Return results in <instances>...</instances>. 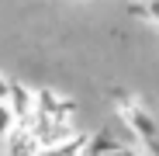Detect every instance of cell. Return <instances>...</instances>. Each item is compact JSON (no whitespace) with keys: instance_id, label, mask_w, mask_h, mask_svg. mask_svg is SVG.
Returning a JSON list of instances; mask_svg holds the SVG:
<instances>
[{"instance_id":"277c9868","label":"cell","mask_w":159,"mask_h":156,"mask_svg":"<svg viewBox=\"0 0 159 156\" xmlns=\"http://www.w3.org/2000/svg\"><path fill=\"white\" fill-rule=\"evenodd\" d=\"M97 156H142V153H139V146H135V142H121V146L104 149V153H97Z\"/></svg>"},{"instance_id":"8992f818","label":"cell","mask_w":159,"mask_h":156,"mask_svg":"<svg viewBox=\"0 0 159 156\" xmlns=\"http://www.w3.org/2000/svg\"><path fill=\"white\" fill-rule=\"evenodd\" d=\"M7 94H11V80L0 73V101H7Z\"/></svg>"},{"instance_id":"6da1fadb","label":"cell","mask_w":159,"mask_h":156,"mask_svg":"<svg viewBox=\"0 0 159 156\" xmlns=\"http://www.w3.org/2000/svg\"><path fill=\"white\" fill-rule=\"evenodd\" d=\"M42 149L45 146L31 128V121H17L4 139V156H42Z\"/></svg>"},{"instance_id":"7a4b0ae2","label":"cell","mask_w":159,"mask_h":156,"mask_svg":"<svg viewBox=\"0 0 159 156\" xmlns=\"http://www.w3.org/2000/svg\"><path fill=\"white\" fill-rule=\"evenodd\" d=\"M7 104H11V111H14V118H17V121H31V118H35V111H38V97H35L28 87H24V83H17V80H11Z\"/></svg>"},{"instance_id":"52a82bcc","label":"cell","mask_w":159,"mask_h":156,"mask_svg":"<svg viewBox=\"0 0 159 156\" xmlns=\"http://www.w3.org/2000/svg\"><path fill=\"white\" fill-rule=\"evenodd\" d=\"M149 156H159V153H149Z\"/></svg>"},{"instance_id":"5b68a950","label":"cell","mask_w":159,"mask_h":156,"mask_svg":"<svg viewBox=\"0 0 159 156\" xmlns=\"http://www.w3.org/2000/svg\"><path fill=\"white\" fill-rule=\"evenodd\" d=\"M145 17H149V24H156V31H159V0H145Z\"/></svg>"},{"instance_id":"3957f363","label":"cell","mask_w":159,"mask_h":156,"mask_svg":"<svg viewBox=\"0 0 159 156\" xmlns=\"http://www.w3.org/2000/svg\"><path fill=\"white\" fill-rule=\"evenodd\" d=\"M17 125V118H14V111H11V104L7 101H0V142L7 139V132Z\"/></svg>"}]
</instances>
